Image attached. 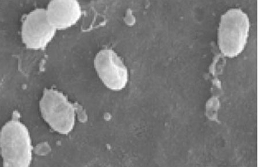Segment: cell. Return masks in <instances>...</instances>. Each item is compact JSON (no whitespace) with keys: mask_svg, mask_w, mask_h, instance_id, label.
I'll use <instances>...</instances> for the list:
<instances>
[{"mask_svg":"<svg viewBox=\"0 0 259 167\" xmlns=\"http://www.w3.org/2000/svg\"><path fill=\"white\" fill-rule=\"evenodd\" d=\"M39 107L44 120L54 131L68 135L73 131L76 122V110L61 92L45 90Z\"/></svg>","mask_w":259,"mask_h":167,"instance_id":"cell-3","label":"cell"},{"mask_svg":"<svg viewBox=\"0 0 259 167\" xmlns=\"http://www.w3.org/2000/svg\"><path fill=\"white\" fill-rule=\"evenodd\" d=\"M46 11L49 22L57 30L72 27L82 15L80 4L73 0L51 2Z\"/></svg>","mask_w":259,"mask_h":167,"instance_id":"cell-6","label":"cell"},{"mask_svg":"<svg viewBox=\"0 0 259 167\" xmlns=\"http://www.w3.org/2000/svg\"><path fill=\"white\" fill-rule=\"evenodd\" d=\"M249 27L247 15L238 8L228 10L221 17L219 45L225 57H236L243 51L247 43Z\"/></svg>","mask_w":259,"mask_h":167,"instance_id":"cell-2","label":"cell"},{"mask_svg":"<svg viewBox=\"0 0 259 167\" xmlns=\"http://www.w3.org/2000/svg\"><path fill=\"white\" fill-rule=\"evenodd\" d=\"M56 31L49 22L47 11L38 8L24 18L22 27V40L29 49L43 50L51 43Z\"/></svg>","mask_w":259,"mask_h":167,"instance_id":"cell-4","label":"cell"},{"mask_svg":"<svg viewBox=\"0 0 259 167\" xmlns=\"http://www.w3.org/2000/svg\"><path fill=\"white\" fill-rule=\"evenodd\" d=\"M94 65L100 78L108 89L119 91L126 87L128 70L114 50L103 49L99 52L95 57Z\"/></svg>","mask_w":259,"mask_h":167,"instance_id":"cell-5","label":"cell"},{"mask_svg":"<svg viewBox=\"0 0 259 167\" xmlns=\"http://www.w3.org/2000/svg\"><path fill=\"white\" fill-rule=\"evenodd\" d=\"M0 143L4 166L30 165L33 149L30 135L27 128L20 121L13 119L4 125Z\"/></svg>","mask_w":259,"mask_h":167,"instance_id":"cell-1","label":"cell"}]
</instances>
